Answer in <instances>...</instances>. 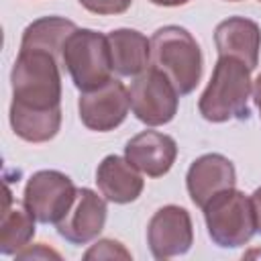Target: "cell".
<instances>
[{"mask_svg":"<svg viewBox=\"0 0 261 261\" xmlns=\"http://www.w3.org/2000/svg\"><path fill=\"white\" fill-rule=\"evenodd\" d=\"M130 110L147 126H161L173 120L179 94L169 77L157 67H147L128 88Z\"/></svg>","mask_w":261,"mask_h":261,"instance_id":"cell-6","label":"cell"},{"mask_svg":"<svg viewBox=\"0 0 261 261\" xmlns=\"http://www.w3.org/2000/svg\"><path fill=\"white\" fill-rule=\"evenodd\" d=\"M251 69L234 57H218L212 77L200 96L198 110L208 122L247 120L251 116Z\"/></svg>","mask_w":261,"mask_h":261,"instance_id":"cell-2","label":"cell"},{"mask_svg":"<svg viewBox=\"0 0 261 261\" xmlns=\"http://www.w3.org/2000/svg\"><path fill=\"white\" fill-rule=\"evenodd\" d=\"M228 2H239V0H228Z\"/></svg>","mask_w":261,"mask_h":261,"instance_id":"cell-25","label":"cell"},{"mask_svg":"<svg viewBox=\"0 0 261 261\" xmlns=\"http://www.w3.org/2000/svg\"><path fill=\"white\" fill-rule=\"evenodd\" d=\"M106 198L90 188H80L69 212L55 224L59 237L71 245H86L94 241L106 224Z\"/></svg>","mask_w":261,"mask_h":261,"instance_id":"cell-10","label":"cell"},{"mask_svg":"<svg viewBox=\"0 0 261 261\" xmlns=\"http://www.w3.org/2000/svg\"><path fill=\"white\" fill-rule=\"evenodd\" d=\"M77 188L71 177L57 169L33 173L24 186V204L43 224H57L71 208Z\"/></svg>","mask_w":261,"mask_h":261,"instance_id":"cell-7","label":"cell"},{"mask_svg":"<svg viewBox=\"0 0 261 261\" xmlns=\"http://www.w3.org/2000/svg\"><path fill=\"white\" fill-rule=\"evenodd\" d=\"M253 100H255V104L259 108V118H261V73L253 82Z\"/></svg>","mask_w":261,"mask_h":261,"instance_id":"cell-23","label":"cell"},{"mask_svg":"<svg viewBox=\"0 0 261 261\" xmlns=\"http://www.w3.org/2000/svg\"><path fill=\"white\" fill-rule=\"evenodd\" d=\"M92 14H122L130 8L133 0H77Z\"/></svg>","mask_w":261,"mask_h":261,"instance_id":"cell-20","label":"cell"},{"mask_svg":"<svg viewBox=\"0 0 261 261\" xmlns=\"http://www.w3.org/2000/svg\"><path fill=\"white\" fill-rule=\"evenodd\" d=\"M202 210L208 237L222 249L243 247L257 232L253 202L241 190L228 188L214 194Z\"/></svg>","mask_w":261,"mask_h":261,"instance_id":"cell-5","label":"cell"},{"mask_svg":"<svg viewBox=\"0 0 261 261\" xmlns=\"http://www.w3.org/2000/svg\"><path fill=\"white\" fill-rule=\"evenodd\" d=\"M12 104L24 110L61 108V63L41 49H20L10 71Z\"/></svg>","mask_w":261,"mask_h":261,"instance_id":"cell-1","label":"cell"},{"mask_svg":"<svg viewBox=\"0 0 261 261\" xmlns=\"http://www.w3.org/2000/svg\"><path fill=\"white\" fill-rule=\"evenodd\" d=\"M124 157L141 173L149 177H161L171 169L177 157V145L169 135L157 130H143L126 143Z\"/></svg>","mask_w":261,"mask_h":261,"instance_id":"cell-12","label":"cell"},{"mask_svg":"<svg viewBox=\"0 0 261 261\" xmlns=\"http://www.w3.org/2000/svg\"><path fill=\"white\" fill-rule=\"evenodd\" d=\"M214 43L218 57H234L243 61L251 71L259 63L261 29L255 20L245 16H230L218 22L214 31Z\"/></svg>","mask_w":261,"mask_h":261,"instance_id":"cell-13","label":"cell"},{"mask_svg":"<svg viewBox=\"0 0 261 261\" xmlns=\"http://www.w3.org/2000/svg\"><path fill=\"white\" fill-rule=\"evenodd\" d=\"M259 2H261V0H259Z\"/></svg>","mask_w":261,"mask_h":261,"instance_id":"cell-26","label":"cell"},{"mask_svg":"<svg viewBox=\"0 0 261 261\" xmlns=\"http://www.w3.org/2000/svg\"><path fill=\"white\" fill-rule=\"evenodd\" d=\"M16 259H61V255L53 249H49L45 243H39V245H29L24 247L22 251L16 253Z\"/></svg>","mask_w":261,"mask_h":261,"instance_id":"cell-21","label":"cell"},{"mask_svg":"<svg viewBox=\"0 0 261 261\" xmlns=\"http://www.w3.org/2000/svg\"><path fill=\"white\" fill-rule=\"evenodd\" d=\"M75 22L61 18V16H43L39 20H33L24 31L20 39V49H41L51 55H55L61 63V53L65 47V41L75 31Z\"/></svg>","mask_w":261,"mask_h":261,"instance_id":"cell-17","label":"cell"},{"mask_svg":"<svg viewBox=\"0 0 261 261\" xmlns=\"http://www.w3.org/2000/svg\"><path fill=\"white\" fill-rule=\"evenodd\" d=\"M237 184V171L228 157L220 153H206L198 157L186 175V188L192 198V202L198 208H204V204L218 192L234 188Z\"/></svg>","mask_w":261,"mask_h":261,"instance_id":"cell-11","label":"cell"},{"mask_svg":"<svg viewBox=\"0 0 261 261\" xmlns=\"http://www.w3.org/2000/svg\"><path fill=\"white\" fill-rule=\"evenodd\" d=\"M253 210H255V222H257V232H261V188H257L251 196Z\"/></svg>","mask_w":261,"mask_h":261,"instance_id":"cell-22","label":"cell"},{"mask_svg":"<svg viewBox=\"0 0 261 261\" xmlns=\"http://www.w3.org/2000/svg\"><path fill=\"white\" fill-rule=\"evenodd\" d=\"M149 2L155 4V6H167V8H171V6H184L190 0H149Z\"/></svg>","mask_w":261,"mask_h":261,"instance_id":"cell-24","label":"cell"},{"mask_svg":"<svg viewBox=\"0 0 261 261\" xmlns=\"http://www.w3.org/2000/svg\"><path fill=\"white\" fill-rule=\"evenodd\" d=\"M128 90L114 77L96 90L82 92L77 102L80 120L84 122V126L96 133H108L120 126L128 114Z\"/></svg>","mask_w":261,"mask_h":261,"instance_id":"cell-9","label":"cell"},{"mask_svg":"<svg viewBox=\"0 0 261 261\" xmlns=\"http://www.w3.org/2000/svg\"><path fill=\"white\" fill-rule=\"evenodd\" d=\"M35 216L24 202H12L10 192H6V204L0 222V251L4 255H16L29 247L35 237Z\"/></svg>","mask_w":261,"mask_h":261,"instance_id":"cell-16","label":"cell"},{"mask_svg":"<svg viewBox=\"0 0 261 261\" xmlns=\"http://www.w3.org/2000/svg\"><path fill=\"white\" fill-rule=\"evenodd\" d=\"M153 67L163 71L179 96L194 92L202 77V51L192 33L177 24L161 27L151 37Z\"/></svg>","mask_w":261,"mask_h":261,"instance_id":"cell-3","label":"cell"},{"mask_svg":"<svg viewBox=\"0 0 261 261\" xmlns=\"http://www.w3.org/2000/svg\"><path fill=\"white\" fill-rule=\"evenodd\" d=\"M84 259H96V261H112V259H124V261H130L133 255L124 249L122 243L114 241V239H100L96 245H92L86 253H84Z\"/></svg>","mask_w":261,"mask_h":261,"instance_id":"cell-19","label":"cell"},{"mask_svg":"<svg viewBox=\"0 0 261 261\" xmlns=\"http://www.w3.org/2000/svg\"><path fill=\"white\" fill-rule=\"evenodd\" d=\"M61 67L71 75L80 92H90L112 80V57L108 37L92 29H75L65 41Z\"/></svg>","mask_w":261,"mask_h":261,"instance_id":"cell-4","label":"cell"},{"mask_svg":"<svg viewBox=\"0 0 261 261\" xmlns=\"http://www.w3.org/2000/svg\"><path fill=\"white\" fill-rule=\"evenodd\" d=\"M96 184L100 194L114 204L135 202L143 192V177L126 157L106 155L96 169Z\"/></svg>","mask_w":261,"mask_h":261,"instance_id":"cell-14","label":"cell"},{"mask_svg":"<svg viewBox=\"0 0 261 261\" xmlns=\"http://www.w3.org/2000/svg\"><path fill=\"white\" fill-rule=\"evenodd\" d=\"M112 69L118 75L130 77L147 69L151 61V39L135 29H116L108 35Z\"/></svg>","mask_w":261,"mask_h":261,"instance_id":"cell-15","label":"cell"},{"mask_svg":"<svg viewBox=\"0 0 261 261\" xmlns=\"http://www.w3.org/2000/svg\"><path fill=\"white\" fill-rule=\"evenodd\" d=\"M10 126L16 137L27 143H47L61 126V108L55 110H24L10 106Z\"/></svg>","mask_w":261,"mask_h":261,"instance_id":"cell-18","label":"cell"},{"mask_svg":"<svg viewBox=\"0 0 261 261\" xmlns=\"http://www.w3.org/2000/svg\"><path fill=\"white\" fill-rule=\"evenodd\" d=\"M147 243L151 255L159 261L188 253L194 243V226L190 212L175 204L159 208L149 220Z\"/></svg>","mask_w":261,"mask_h":261,"instance_id":"cell-8","label":"cell"}]
</instances>
